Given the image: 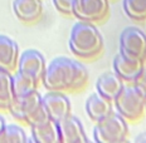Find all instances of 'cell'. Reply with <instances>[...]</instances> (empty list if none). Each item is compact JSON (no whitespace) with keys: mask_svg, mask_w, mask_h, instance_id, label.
<instances>
[{"mask_svg":"<svg viewBox=\"0 0 146 143\" xmlns=\"http://www.w3.org/2000/svg\"><path fill=\"white\" fill-rule=\"evenodd\" d=\"M72 15L83 22L101 23L110 15V0H74Z\"/></svg>","mask_w":146,"mask_h":143,"instance_id":"5","label":"cell"},{"mask_svg":"<svg viewBox=\"0 0 146 143\" xmlns=\"http://www.w3.org/2000/svg\"><path fill=\"white\" fill-rule=\"evenodd\" d=\"M38 86L39 82L20 73L19 71L11 73V87H13L14 97H22L34 92V90H36Z\"/></svg>","mask_w":146,"mask_h":143,"instance_id":"17","label":"cell"},{"mask_svg":"<svg viewBox=\"0 0 146 143\" xmlns=\"http://www.w3.org/2000/svg\"><path fill=\"white\" fill-rule=\"evenodd\" d=\"M32 141L35 143H60L58 123L49 121L36 127H30Z\"/></svg>","mask_w":146,"mask_h":143,"instance_id":"16","label":"cell"},{"mask_svg":"<svg viewBox=\"0 0 146 143\" xmlns=\"http://www.w3.org/2000/svg\"><path fill=\"white\" fill-rule=\"evenodd\" d=\"M123 87H125L123 80L115 72L103 73L102 75L98 77L97 83H96L97 93L101 94L105 98L110 99L111 102H113L116 99V97L120 94Z\"/></svg>","mask_w":146,"mask_h":143,"instance_id":"14","label":"cell"},{"mask_svg":"<svg viewBox=\"0 0 146 143\" xmlns=\"http://www.w3.org/2000/svg\"><path fill=\"white\" fill-rule=\"evenodd\" d=\"M13 11L20 22L34 23L43 14V3L42 0H14Z\"/></svg>","mask_w":146,"mask_h":143,"instance_id":"13","label":"cell"},{"mask_svg":"<svg viewBox=\"0 0 146 143\" xmlns=\"http://www.w3.org/2000/svg\"><path fill=\"white\" fill-rule=\"evenodd\" d=\"M13 98L14 94L11 87V73L0 71V109L8 111Z\"/></svg>","mask_w":146,"mask_h":143,"instance_id":"18","label":"cell"},{"mask_svg":"<svg viewBox=\"0 0 146 143\" xmlns=\"http://www.w3.org/2000/svg\"><path fill=\"white\" fill-rule=\"evenodd\" d=\"M117 113L127 122H137L146 113V96L133 83L125 86L113 100Z\"/></svg>","mask_w":146,"mask_h":143,"instance_id":"3","label":"cell"},{"mask_svg":"<svg viewBox=\"0 0 146 143\" xmlns=\"http://www.w3.org/2000/svg\"><path fill=\"white\" fill-rule=\"evenodd\" d=\"M144 69V60L126 57L120 51L113 58L115 73L127 83H133Z\"/></svg>","mask_w":146,"mask_h":143,"instance_id":"10","label":"cell"},{"mask_svg":"<svg viewBox=\"0 0 146 143\" xmlns=\"http://www.w3.org/2000/svg\"><path fill=\"white\" fill-rule=\"evenodd\" d=\"M112 103L110 99L102 97L98 93L91 94L86 102V112L91 121L98 122L112 112Z\"/></svg>","mask_w":146,"mask_h":143,"instance_id":"15","label":"cell"},{"mask_svg":"<svg viewBox=\"0 0 146 143\" xmlns=\"http://www.w3.org/2000/svg\"><path fill=\"white\" fill-rule=\"evenodd\" d=\"M123 11L135 22L146 20V0H123Z\"/></svg>","mask_w":146,"mask_h":143,"instance_id":"19","label":"cell"},{"mask_svg":"<svg viewBox=\"0 0 146 143\" xmlns=\"http://www.w3.org/2000/svg\"><path fill=\"white\" fill-rule=\"evenodd\" d=\"M42 104L47 109L50 119L57 123L72 114L71 102L63 92L48 90V93L42 97Z\"/></svg>","mask_w":146,"mask_h":143,"instance_id":"8","label":"cell"},{"mask_svg":"<svg viewBox=\"0 0 146 143\" xmlns=\"http://www.w3.org/2000/svg\"><path fill=\"white\" fill-rule=\"evenodd\" d=\"M135 142H140V143H146V133H141V134H139L137 137L135 138Z\"/></svg>","mask_w":146,"mask_h":143,"instance_id":"25","label":"cell"},{"mask_svg":"<svg viewBox=\"0 0 146 143\" xmlns=\"http://www.w3.org/2000/svg\"><path fill=\"white\" fill-rule=\"evenodd\" d=\"M129 136L127 121L117 112H111L96 122L93 139L97 143H122Z\"/></svg>","mask_w":146,"mask_h":143,"instance_id":"4","label":"cell"},{"mask_svg":"<svg viewBox=\"0 0 146 143\" xmlns=\"http://www.w3.org/2000/svg\"><path fill=\"white\" fill-rule=\"evenodd\" d=\"M88 79H90V74H88L87 68L82 63L76 62V71H74V77H73V82L69 92L76 93L82 90L84 87L87 86Z\"/></svg>","mask_w":146,"mask_h":143,"instance_id":"21","label":"cell"},{"mask_svg":"<svg viewBox=\"0 0 146 143\" xmlns=\"http://www.w3.org/2000/svg\"><path fill=\"white\" fill-rule=\"evenodd\" d=\"M45 68H47V63H45L43 54L39 50L28 49L19 55L17 71L35 79L39 83L42 82V77L45 72Z\"/></svg>","mask_w":146,"mask_h":143,"instance_id":"7","label":"cell"},{"mask_svg":"<svg viewBox=\"0 0 146 143\" xmlns=\"http://www.w3.org/2000/svg\"><path fill=\"white\" fill-rule=\"evenodd\" d=\"M73 4L74 0H53V5L59 13L64 15L73 14Z\"/></svg>","mask_w":146,"mask_h":143,"instance_id":"23","label":"cell"},{"mask_svg":"<svg viewBox=\"0 0 146 143\" xmlns=\"http://www.w3.org/2000/svg\"><path fill=\"white\" fill-rule=\"evenodd\" d=\"M27 134L22 127L17 124H5L0 133V143H25Z\"/></svg>","mask_w":146,"mask_h":143,"instance_id":"20","label":"cell"},{"mask_svg":"<svg viewBox=\"0 0 146 143\" xmlns=\"http://www.w3.org/2000/svg\"><path fill=\"white\" fill-rule=\"evenodd\" d=\"M58 130L60 143H87L88 138L78 118L68 115L58 122Z\"/></svg>","mask_w":146,"mask_h":143,"instance_id":"11","label":"cell"},{"mask_svg":"<svg viewBox=\"0 0 146 143\" xmlns=\"http://www.w3.org/2000/svg\"><path fill=\"white\" fill-rule=\"evenodd\" d=\"M5 119H4V117H3L1 114H0V133H1V130H3V128L5 127Z\"/></svg>","mask_w":146,"mask_h":143,"instance_id":"26","label":"cell"},{"mask_svg":"<svg viewBox=\"0 0 146 143\" xmlns=\"http://www.w3.org/2000/svg\"><path fill=\"white\" fill-rule=\"evenodd\" d=\"M49 121H50V117H49V114H48L47 109L44 108L43 104H40L28 117V119L25 121V124H28L29 127H36V126L47 123V122H49Z\"/></svg>","mask_w":146,"mask_h":143,"instance_id":"22","label":"cell"},{"mask_svg":"<svg viewBox=\"0 0 146 143\" xmlns=\"http://www.w3.org/2000/svg\"><path fill=\"white\" fill-rule=\"evenodd\" d=\"M42 104V96L38 90L22 97H14L8 111L18 122L25 123L28 117Z\"/></svg>","mask_w":146,"mask_h":143,"instance_id":"9","label":"cell"},{"mask_svg":"<svg viewBox=\"0 0 146 143\" xmlns=\"http://www.w3.org/2000/svg\"><path fill=\"white\" fill-rule=\"evenodd\" d=\"M120 51L126 57L146 59V34L136 26L123 29L120 36Z\"/></svg>","mask_w":146,"mask_h":143,"instance_id":"6","label":"cell"},{"mask_svg":"<svg viewBox=\"0 0 146 143\" xmlns=\"http://www.w3.org/2000/svg\"><path fill=\"white\" fill-rule=\"evenodd\" d=\"M68 44L73 55L83 60H91L101 55L103 36L93 23L80 20L73 25Z\"/></svg>","mask_w":146,"mask_h":143,"instance_id":"1","label":"cell"},{"mask_svg":"<svg viewBox=\"0 0 146 143\" xmlns=\"http://www.w3.org/2000/svg\"><path fill=\"white\" fill-rule=\"evenodd\" d=\"M74 71L76 60L67 57L54 58L45 68L40 83H43L47 90L69 92L74 77Z\"/></svg>","mask_w":146,"mask_h":143,"instance_id":"2","label":"cell"},{"mask_svg":"<svg viewBox=\"0 0 146 143\" xmlns=\"http://www.w3.org/2000/svg\"><path fill=\"white\" fill-rule=\"evenodd\" d=\"M133 84H135V86L146 96V68L145 67H144V69H142V72L140 73L137 79L133 82Z\"/></svg>","mask_w":146,"mask_h":143,"instance_id":"24","label":"cell"},{"mask_svg":"<svg viewBox=\"0 0 146 143\" xmlns=\"http://www.w3.org/2000/svg\"><path fill=\"white\" fill-rule=\"evenodd\" d=\"M19 47L11 38L0 34V71L14 73L18 67Z\"/></svg>","mask_w":146,"mask_h":143,"instance_id":"12","label":"cell"}]
</instances>
